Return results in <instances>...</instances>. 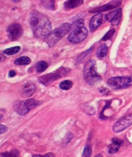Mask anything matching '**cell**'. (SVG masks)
<instances>
[{"label":"cell","instance_id":"cell-16","mask_svg":"<svg viewBox=\"0 0 132 157\" xmlns=\"http://www.w3.org/2000/svg\"><path fill=\"white\" fill-rule=\"evenodd\" d=\"M107 53H108V47L106 44H103L100 46L99 49H97L96 55L97 58L101 59L107 56Z\"/></svg>","mask_w":132,"mask_h":157},{"label":"cell","instance_id":"cell-12","mask_svg":"<svg viewBox=\"0 0 132 157\" xmlns=\"http://www.w3.org/2000/svg\"><path fill=\"white\" fill-rule=\"evenodd\" d=\"M103 23V15L101 14H97L93 16L90 22V29L93 32L96 30Z\"/></svg>","mask_w":132,"mask_h":157},{"label":"cell","instance_id":"cell-2","mask_svg":"<svg viewBox=\"0 0 132 157\" xmlns=\"http://www.w3.org/2000/svg\"><path fill=\"white\" fill-rule=\"evenodd\" d=\"M71 29L72 25L70 23H63L46 36L45 38V42L48 44L50 47H52L67 33H69Z\"/></svg>","mask_w":132,"mask_h":157},{"label":"cell","instance_id":"cell-28","mask_svg":"<svg viewBox=\"0 0 132 157\" xmlns=\"http://www.w3.org/2000/svg\"><path fill=\"white\" fill-rule=\"evenodd\" d=\"M8 75H9V77L12 78V77H14V76H15V75H16V72H15L14 71H10L9 72Z\"/></svg>","mask_w":132,"mask_h":157},{"label":"cell","instance_id":"cell-8","mask_svg":"<svg viewBox=\"0 0 132 157\" xmlns=\"http://www.w3.org/2000/svg\"><path fill=\"white\" fill-rule=\"evenodd\" d=\"M132 124V114L127 115L115 124L113 127V131L115 133H120L127 129Z\"/></svg>","mask_w":132,"mask_h":157},{"label":"cell","instance_id":"cell-15","mask_svg":"<svg viewBox=\"0 0 132 157\" xmlns=\"http://www.w3.org/2000/svg\"><path fill=\"white\" fill-rule=\"evenodd\" d=\"M83 0H67L65 3L64 6L66 9H74L80 5H83Z\"/></svg>","mask_w":132,"mask_h":157},{"label":"cell","instance_id":"cell-4","mask_svg":"<svg viewBox=\"0 0 132 157\" xmlns=\"http://www.w3.org/2000/svg\"><path fill=\"white\" fill-rule=\"evenodd\" d=\"M70 72V69H68V68L61 67L57 71H54V72L50 73V74L39 77L38 80L39 83H42V84H43L44 85L47 86L50 85L52 82L56 81V80H58L61 78L66 76Z\"/></svg>","mask_w":132,"mask_h":157},{"label":"cell","instance_id":"cell-6","mask_svg":"<svg viewBox=\"0 0 132 157\" xmlns=\"http://www.w3.org/2000/svg\"><path fill=\"white\" fill-rule=\"evenodd\" d=\"M88 34V31L84 27L76 28L73 30L68 38V41L73 44H77L85 40Z\"/></svg>","mask_w":132,"mask_h":157},{"label":"cell","instance_id":"cell-19","mask_svg":"<svg viewBox=\"0 0 132 157\" xmlns=\"http://www.w3.org/2000/svg\"><path fill=\"white\" fill-rule=\"evenodd\" d=\"M73 86V82L70 80H65L62 82L60 85H59V87L63 90L65 91H67L69 90L70 89H71Z\"/></svg>","mask_w":132,"mask_h":157},{"label":"cell","instance_id":"cell-11","mask_svg":"<svg viewBox=\"0 0 132 157\" xmlns=\"http://www.w3.org/2000/svg\"><path fill=\"white\" fill-rule=\"evenodd\" d=\"M14 109L21 116H25L30 111L26 104V100L15 102L14 104Z\"/></svg>","mask_w":132,"mask_h":157},{"label":"cell","instance_id":"cell-22","mask_svg":"<svg viewBox=\"0 0 132 157\" xmlns=\"http://www.w3.org/2000/svg\"><path fill=\"white\" fill-rule=\"evenodd\" d=\"M93 49V47H92L91 48H90L88 50L86 51L85 52H83V53H82L80 56H79L78 57L77 60V64H79V63H81L84 58H85L86 57L87 55H88L90 53V52H92V51Z\"/></svg>","mask_w":132,"mask_h":157},{"label":"cell","instance_id":"cell-27","mask_svg":"<svg viewBox=\"0 0 132 157\" xmlns=\"http://www.w3.org/2000/svg\"><path fill=\"white\" fill-rule=\"evenodd\" d=\"M54 155L52 153H49L45 155H34L32 157H54Z\"/></svg>","mask_w":132,"mask_h":157},{"label":"cell","instance_id":"cell-3","mask_svg":"<svg viewBox=\"0 0 132 157\" xmlns=\"http://www.w3.org/2000/svg\"><path fill=\"white\" fill-rule=\"evenodd\" d=\"M95 67H96V61L93 60H90L86 63L84 68V79L90 85H94L96 83L101 80V77L96 72Z\"/></svg>","mask_w":132,"mask_h":157},{"label":"cell","instance_id":"cell-21","mask_svg":"<svg viewBox=\"0 0 132 157\" xmlns=\"http://www.w3.org/2000/svg\"><path fill=\"white\" fill-rule=\"evenodd\" d=\"M19 151L16 149H13L9 152H4L2 154L3 157H19Z\"/></svg>","mask_w":132,"mask_h":157},{"label":"cell","instance_id":"cell-9","mask_svg":"<svg viewBox=\"0 0 132 157\" xmlns=\"http://www.w3.org/2000/svg\"><path fill=\"white\" fill-rule=\"evenodd\" d=\"M121 3H122V1H121V0H113V1L110 2V3L103 5V6L91 9L89 11V12H90V13L98 12L99 13V12H101L107 11V10H112V9H114L115 8L118 7L121 5Z\"/></svg>","mask_w":132,"mask_h":157},{"label":"cell","instance_id":"cell-10","mask_svg":"<svg viewBox=\"0 0 132 157\" xmlns=\"http://www.w3.org/2000/svg\"><path fill=\"white\" fill-rule=\"evenodd\" d=\"M122 17V10L119 9L111 12L106 16V19L113 25H118Z\"/></svg>","mask_w":132,"mask_h":157},{"label":"cell","instance_id":"cell-23","mask_svg":"<svg viewBox=\"0 0 132 157\" xmlns=\"http://www.w3.org/2000/svg\"><path fill=\"white\" fill-rule=\"evenodd\" d=\"M92 153V149L90 145H86L83 151V156L84 157H90Z\"/></svg>","mask_w":132,"mask_h":157},{"label":"cell","instance_id":"cell-20","mask_svg":"<svg viewBox=\"0 0 132 157\" xmlns=\"http://www.w3.org/2000/svg\"><path fill=\"white\" fill-rule=\"evenodd\" d=\"M21 48L20 47L17 46V47H12V48H9L7 49H5L3 51V53L5 54H7V55H14L15 54H17L18 52L20 51Z\"/></svg>","mask_w":132,"mask_h":157},{"label":"cell","instance_id":"cell-30","mask_svg":"<svg viewBox=\"0 0 132 157\" xmlns=\"http://www.w3.org/2000/svg\"><path fill=\"white\" fill-rule=\"evenodd\" d=\"M19 1H20V0H13V2H15V3L19 2Z\"/></svg>","mask_w":132,"mask_h":157},{"label":"cell","instance_id":"cell-14","mask_svg":"<svg viewBox=\"0 0 132 157\" xmlns=\"http://www.w3.org/2000/svg\"><path fill=\"white\" fill-rule=\"evenodd\" d=\"M123 141L120 139L114 138L112 140V143L108 147V153L110 154H115L118 152L121 145L123 144Z\"/></svg>","mask_w":132,"mask_h":157},{"label":"cell","instance_id":"cell-25","mask_svg":"<svg viewBox=\"0 0 132 157\" xmlns=\"http://www.w3.org/2000/svg\"><path fill=\"white\" fill-rule=\"evenodd\" d=\"M83 25H84V20L83 19H79L72 24V28H73V29H74L76 28L83 27Z\"/></svg>","mask_w":132,"mask_h":157},{"label":"cell","instance_id":"cell-29","mask_svg":"<svg viewBox=\"0 0 132 157\" xmlns=\"http://www.w3.org/2000/svg\"><path fill=\"white\" fill-rule=\"evenodd\" d=\"M95 157H103V156H102V155H101V154H99V155H96V156H95Z\"/></svg>","mask_w":132,"mask_h":157},{"label":"cell","instance_id":"cell-1","mask_svg":"<svg viewBox=\"0 0 132 157\" xmlns=\"http://www.w3.org/2000/svg\"><path fill=\"white\" fill-rule=\"evenodd\" d=\"M30 23L36 38H45L52 32V23L48 17L37 10L31 12Z\"/></svg>","mask_w":132,"mask_h":157},{"label":"cell","instance_id":"cell-5","mask_svg":"<svg viewBox=\"0 0 132 157\" xmlns=\"http://www.w3.org/2000/svg\"><path fill=\"white\" fill-rule=\"evenodd\" d=\"M108 85L115 90L123 89L132 85V76L124 77H114L109 79Z\"/></svg>","mask_w":132,"mask_h":157},{"label":"cell","instance_id":"cell-13","mask_svg":"<svg viewBox=\"0 0 132 157\" xmlns=\"http://www.w3.org/2000/svg\"><path fill=\"white\" fill-rule=\"evenodd\" d=\"M36 87L32 82H29L26 83L22 89V96L23 97H30L33 95Z\"/></svg>","mask_w":132,"mask_h":157},{"label":"cell","instance_id":"cell-24","mask_svg":"<svg viewBox=\"0 0 132 157\" xmlns=\"http://www.w3.org/2000/svg\"><path fill=\"white\" fill-rule=\"evenodd\" d=\"M114 33H115V29H110L108 31V32L104 36V37L102 38V40L103 41H107V40H110L113 36Z\"/></svg>","mask_w":132,"mask_h":157},{"label":"cell","instance_id":"cell-7","mask_svg":"<svg viewBox=\"0 0 132 157\" xmlns=\"http://www.w3.org/2000/svg\"><path fill=\"white\" fill-rule=\"evenodd\" d=\"M23 33V29L22 25L19 23H13L7 28V34L11 41L19 40Z\"/></svg>","mask_w":132,"mask_h":157},{"label":"cell","instance_id":"cell-17","mask_svg":"<svg viewBox=\"0 0 132 157\" xmlns=\"http://www.w3.org/2000/svg\"><path fill=\"white\" fill-rule=\"evenodd\" d=\"M31 63V59L27 56H22L16 59L14 61V64L18 65H27Z\"/></svg>","mask_w":132,"mask_h":157},{"label":"cell","instance_id":"cell-26","mask_svg":"<svg viewBox=\"0 0 132 157\" xmlns=\"http://www.w3.org/2000/svg\"><path fill=\"white\" fill-rule=\"evenodd\" d=\"M7 130H8V129L6 126H5V125H2V124L0 125V134H2L3 133H6L7 131Z\"/></svg>","mask_w":132,"mask_h":157},{"label":"cell","instance_id":"cell-18","mask_svg":"<svg viewBox=\"0 0 132 157\" xmlns=\"http://www.w3.org/2000/svg\"><path fill=\"white\" fill-rule=\"evenodd\" d=\"M49 65L45 61H39L36 65V71L38 73H41L44 72L47 68H48Z\"/></svg>","mask_w":132,"mask_h":157}]
</instances>
